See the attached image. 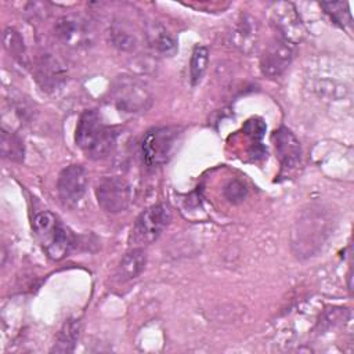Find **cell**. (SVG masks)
<instances>
[{
  "label": "cell",
  "mask_w": 354,
  "mask_h": 354,
  "mask_svg": "<svg viewBox=\"0 0 354 354\" xmlns=\"http://www.w3.org/2000/svg\"><path fill=\"white\" fill-rule=\"evenodd\" d=\"M57 189L59 199L66 206L80 202L87 189V173L80 165L66 166L58 176Z\"/></svg>",
  "instance_id": "obj_10"
},
{
  "label": "cell",
  "mask_w": 354,
  "mask_h": 354,
  "mask_svg": "<svg viewBox=\"0 0 354 354\" xmlns=\"http://www.w3.org/2000/svg\"><path fill=\"white\" fill-rule=\"evenodd\" d=\"M178 134V129L171 126L153 127L148 130L141 140V153L144 163L147 166L155 167L169 162L174 151Z\"/></svg>",
  "instance_id": "obj_4"
},
{
  "label": "cell",
  "mask_w": 354,
  "mask_h": 354,
  "mask_svg": "<svg viewBox=\"0 0 354 354\" xmlns=\"http://www.w3.org/2000/svg\"><path fill=\"white\" fill-rule=\"evenodd\" d=\"M4 47L11 54L12 58H15L18 62L25 64L26 62V51L24 46V40L21 35L14 28H7L4 30Z\"/></svg>",
  "instance_id": "obj_20"
},
{
  "label": "cell",
  "mask_w": 354,
  "mask_h": 354,
  "mask_svg": "<svg viewBox=\"0 0 354 354\" xmlns=\"http://www.w3.org/2000/svg\"><path fill=\"white\" fill-rule=\"evenodd\" d=\"M246 195V189L245 187L238 183V181H234L231 183L227 188H225V196L231 201V202H239L245 198Z\"/></svg>",
  "instance_id": "obj_22"
},
{
  "label": "cell",
  "mask_w": 354,
  "mask_h": 354,
  "mask_svg": "<svg viewBox=\"0 0 354 354\" xmlns=\"http://www.w3.org/2000/svg\"><path fill=\"white\" fill-rule=\"evenodd\" d=\"M293 44L278 37L268 43L260 57V71L267 77H279L293 59Z\"/></svg>",
  "instance_id": "obj_9"
},
{
  "label": "cell",
  "mask_w": 354,
  "mask_h": 354,
  "mask_svg": "<svg viewBox=\"0 0 354 354\" xmlns=\"http://www.w3.org/2000/svg\"><path fill=\"white\" fill-rule=\"evenodd\" d=\"M271 7V21L281 35L279 37L292 44L299 43L304 37L306 30L296 12L295 6L292 3L278 1L272 3Z\"/></svg>",
  "instance_id": "obj_8"
},
{
  "label": "cell",
  "mask_w": 354,
  "mask_h": 354,
  "mask_svg": "<svg viewBox=\"0 0 354 354\" xmlns=\"http://www.w3.org/2000/svg\"><path fill=\"white\" fill-rule=\"evenodd\" d=\"M33 231L53 260L66 256L73 245L72 234L51 212H41L35 216Z\"/></svg>",
  "instance_id": "obj_2"
},
{
  "label": "cell",
  "mask_w": 354,
  "mask_h": 354,
  "mask_svg": "<svg viewBox=\"0 0 354 354\" xmlns=\"http://www.w3.org/2000/svg\"><path fill=\"white\" fill-rule=\"evenodd\" d=\"M57 39L71 48H84L94 43L95 29L90 19L79 14H66L54 25Z\"/></svg>",
  "instance_id": "obj_5"
},
{
  "label": "cell",
  "mask_w": 354,
  "mask_h": 354,
  "mask_svg": "<svg viewBox=\"0 0 354 354\" xmlns=\"http://www.w3.org/2000/svg\"><path fill=\"white\" fill-rule=\"evenodd\" d=\"M35 76L43 90L54 91L65 83L66 69L58 58L51 54H44L36 62Z\"/></svg>",
  "instance_id": "obj_11"
},
{
  "label": "cell",
  "mask_w": 354,
  "mask_h": 354,
  "mask_svg": "<svg viewBox=\"0 0 354 354\" xmlns=\"http://www.w3.org/2000/svg\"><path fill=\"white\" fill-rule=\"evenodd\" d=\"M0 149L3 158L11 162H22L24 160V142L22 140L12 131L1 129L0 134Z\"/></svg>",
  "instance_id": "obj_17"
},
{
  "label": "cell",
  "mask_w": 354,
  "mask_h": 354,
  "mask_svg": "<svg viewBox=\"0 0 354 354\" xmlns=\"http://www.w3.org/2000/svg\"><path fill=\"white\" fill-rule=\"evenodd\" d=\"M147 263V253L142 248H134L129 250L119 261L116 268V277L119 281L126 282L141 274Z\"/></svg>",
  "instance_id": "obj_14"
},
{
  "label": "cell",
  "mask_w": 354,
  "mask_h": 354,
  "mask_svg": "<svg viewBox=\"0 0 354 354\" xmlns=\"http://www.w3.org/2000/svg\"><path fill=\"white\" fill-rule=\"evenodd\" d=\"M80 333V322L79 319H68L61 328L57 342L51 351L55 353H71L75 348L76 340Z\"/></svg>",
  "instance_id": "obj_16"
},
{
  "label": "cell",
  "mask_w": 354,
  "mask_h": 354,
  "mask_svg": "<svg viewBox=\"0 0 354 354\" xmlns=\"http://www.w3.org/2000/svg\"><path fill=\"white\" fill-rule=\"evenodd\" d=\"M148 41L153 50L162 55H173L177 50L176 39L160 25L152 24L148 29Z\"/></svg>",
  "instance_id": "obj_15"
},
{
  "label": "cell",
  "mask_w": 354,
  "mask_h": 354,
  "mask_svg": "<svg viewBox=\"0 0 354 354\" xmlns=\"http://www.w3.org/2000/svg\"><path fill=\"white\" fill-rule=\"evenodd\" d=\"M271 138L281 163L285 167L297 166L301 159V148L295 134L286 127H279L272 133Z\"/></svg>",
  "instance_id": "obj_12"
},
{
  "label": "cell",
  "mask_w": 354,
  "mask_h": 354,
  "mask_svg": "<svg viewBox=\"0 0 354 354\" xmlns=\"http://www.w3.org/2000/svg\"><path fill=\"white\" fill-rule=\"evenodd\" d=\"M321 7L330 15L333 21L344 26V24H351V15L348 11V4L342 1H333V3H321Z\"/></svg>",
  "instance_id": "obj_21"
},
{
  "label": "cell",
  "mask_w": 354,
  "mask_h": 354,
  "mask_svg": "<svg viewBox=\"0 0 354 354\" xmlns=\"http://www.w3.org/2000/svg\"><path fill=\"white\" fill-rule=\"evenodd\" d=\"M95 196L100 207L108 213L123 212L131 201V189L120 177H104L95 187Z\"/></svg>",
  "instance_id": "obj_7"
},
{
  "label": "cell",
  "mask_w": 354,
  "mask_h": 354,
  "mask_svg": "<svg viewBox=\"0 0 354 354\" xmlns=\"http://www.w3.org/2000/svg\"><path fill=\"white\" fill-rule=\"evenodd\" d=\"M259 40V24L257 21L249 15L242 14L238 19L232 33H231V41L232 44L243 54L250 55L254 53L257 47Z\"/></svg>",
  "instance_id": "obj_13"
},
{
  "label": "cell",
  "mask_w": 354,
  "mask_h": 354,
  "mask_svg": "<svg viewBox=\"0 0 354 354\" xmlns=\"http://www.w3.org/2000/svg\"><path fill=\"white\" fill-rule=\"evenodd\" d=\"M209 62V50L205 46H195L189 59V79L192 86L201 83Z\"/></svg>",
  "instance_id": "obj_18"
},
{
  "label": "cell",
  "mask_w": 354,
  "mask_h": 354,
  "mask_svg": "<svg viewBox=\"0 0 354 354\" xmlns=\"http://www.w3.org/2000/svg\"><path fill=\"white\" fill-rule=\"evenodd\" d=\"M171 220L170 209L163 205H152L140 213L134 223L133 235L140 243H151L159 238Z\"/></svg>",
  "instance_id": "obj_6"
},
{
  "label": "cell",
  "mask_w": 354,
  "mask_h": 354,
  "mask_svg": "<svg viewBox=\"0 0 354 354\" xmlns=\"http://www.w3.org/2000/svg\"><path fill=\"white\" fill-rule=\"evenodd\" d=\"M111 95L116 108L127 113L144 112L152 104V94L148 86L134 76H118L112 83Z\"/></svg>",
  "instance_id": "obj_3"
},
{
  "label": "cell",
  "mask_w": 354,
  "mask_h": 354,
  "mask_svg": "<svg viewBox=\"0 0 354 354\" xmlns=\"http://www.w3.org/2000/svg\"><path fill=\"white\" fill-rule=\"evenodd\" d=\"M109 39L111 43L120 51H131L137 44L136 36L131 33V30H129L120 24H113L111 26Z\"/></svg>",
  "instance_id": "obj_19"
},
{
  "label": "cell",
  "mask_w": 354,
  "mask_h": 354,
  "mask_svg": "<svg viewBox=\"0 0 354 354\" xmlns=\"http://www.w3.org/2000/svg\"><path fill=\"white\" fill-rule=\"evenodd\" d=\"M116 137V130L104 124L94 109H87L80 115L76 126L75 141L87 158L98 160L108 156L115 148Z\"/></svg>",
  "instance_id": "obj_1"
}]
</instances>
